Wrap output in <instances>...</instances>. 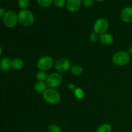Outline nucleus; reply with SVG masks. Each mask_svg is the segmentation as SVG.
Returning a JSON list of instances; mask_svg holds the SVG:
<instances>
[{
	"instance_id": "nucleus-3",
	"label": "nucleus",
	"mask_w": 132,
	"mask_h": 132,
	"mask_svg": "<svg viewBox=\"0 0 132 132\" xmlns=\"http://www.w3.org/2000/svg\"><path fill=\"white\" fill-rule=\"evenodd\" d=\"M112 61L118 67H125L130 63V55L127 52L120 50L113 54Z\"/></svg>"
},
{
	"instance_id": "nucleus-24",
	"label": "nucleus",
	"mask_w": 132,
	"mask_h": 132,
	"mask_svg": "<svg viewBox=\"0 0 132 132\" xmlns=\"http://www.w3.org/2000/svg\"><path fill=\"white\" fill-rule=\"evenodd\" d=\"M82 5L85 7H91L94 5V0H81Z\"/></svg>"
},
{
	"instance_id": "nucleus-12",
	"label": "nucleus",
	"mask_w": 132,
	"mask_h": 132,
	"mask_svg": "<svg viewBox=\"0 0 132 132\" xmlns=\"http://www.w3.org/2000/svg\"><path fill=\"white\" fill-rule=\"evenodd\" d=\"M12 59L9 57H3L0 61V69L3 72H8L11 67Z\"/></svg>"
},
{
	"instance_id": "nucleus-30",
	"label": "nucleus",
	"mask_w": 132,
	"mask_h": 132,
	"mask_svg": "<svg viewBox=\"0 0 132 132\" xmlns=\"http://www.w3.org/2000/svg\"><path fill=\"white\" fill-rule=\"evenodd\" d=\"M131 109H132V104H131Z\"/></svg>"
},
{
	"instance_id": "nucleus-13",
	"label": "nucleus",
	"mask_w": 132,
	"mask_h": 132,
	"mask_svg": "<svg viewBox=\"0 0 132 132\" xmlns=\"http://www.w3.org/2000/svg\"><path fill=\"white\" fill-rule=\"evenodd\" d=\"M47 88L48 86L46 82L37 81L34 85V90L38 94H43Z\"/></svg>"
},
{
	"instance_id": "nucleus-22",
	"label": "nucleus",
	"mask_w": 132,
	"mask_h": 132,
	"mask_svg": "<svg viewBox=\"0 0 132 132\" xmlns=\"http://www.w3.org/2000/svg\"><path fill=\"white\" fill-rule=\"evenodd\" d=\"M53 3L58 9H62L67 4V1L66 0H54Z\"/></svg>"
},
{
	"instance_id": "nucleus-29",
	"label": "nucleus",
	"mask_w": 132,
	"mask_h": 132,
	"mask_svg": "<svg viewBox=\"0 0 132 132\" xmlns=\"http://www.w3.org/2000/svg\"><path fill=\"white\" fill-rule=\"evenodd\" d=\"M94 1H96V2H98V3H101V2H103L104 0H94Z\"/></svg>"
},
{
	"instance_id": "nucleus-8",
	"label": "nucleus",
	"mask_w": 132,
	"mask_h": 132,
	"mask_svg": "<svg viewBox=\"0 0 132 132\" xmlns=\"http://www.w3.org/2000/svg\"><path fill=\"white\" fill-rule=\"evenodd\" d=\"M71 63L68 59L62 58L54 63V68L58 73H64L71 68Z\"/></svg>"
},
{
	"instance_id": "nucleus-21",
	"label": "nucleus",
	"mask_w": 132,
	"mask_h": 132,
	"mask_svg": "<svg viewBox=\"0 0 132 132\" xmlns=\"http://www.w3.org/2000/svg\"><path fill=\"white\" fill-rule=\"evenodd\" d=\"M47 132H62L61 128L58 125L53 124L48 127Z\"/></svg>"
},
{
	"instance_id": "nucleus-1",
	"label": "nucleus",
	"mask_w": 132,
	"mask_h": 132,
	"mask_svg": "<svg viewBox=\"0 0 132 132\" xmlns=\"http://www.w3.org/2000/svg\"><path fill=\"white\" fill-rule=\"evenodd\" d=\"M43 97L46 103L51 105H55L61 101V95L55 88H48L43 94Z\"/></svg>"
},
{
	"instance_id": "nucleus-16",
	"label": "nucleus",
	"mask_w": 132,
	"mask_h": 132,
	"mask_svg": "<svg viewBox=\"0 0 132 132\" xmlns=\"http://www.w3.org/2000/svg\"><path fill=\"white\" fill-rule=\"evenodd\" d=\"M112 128L110 125L108 123H104L98 127L97 132H112Z\"/></svg>"
},
{
	"instance_id": "nucleus-27",
	"label": "nucleus",
	"mask_w": 132,
	"mask_h": 132,
	"mask_svg": "<svg viewBox=\"0 0 132 132\" xmlns=\"http://www.w3.org/2000/svg\"><path fill=\"white\" fill-rule=\"evenodd\" d=\"M128 54H130V55H132V45H131V46H130V48H128Z\"/></svg>"
},
{
	"instance_id": "nucleus-19",
	"label": "nucleus",
	"mask_w": 132,
	"mask_h": 132,
	"mask_svg": "<svg viewBox=\"0 0 132 132\" xmlns=\"http://www.w3.org/2000/svg\"><path fill=\"white\" fill-rule=\"evenodd\" d=\"M73 94H74L75 97L79 100H81L85 97V92H84L83 90H82L80 88H76V90L73 91Z\"/></svg>"
},
{
	"instance_id": "nucleus-6",
	"label": "nucleus",
	"mask_w": 132,
	"mask_h": 132,
	"mask_svg": "<svg viewBox=\"0 0 132 132\" xmlns=\"http://www.w3.org/2000/svg\"><path fill=\"white\" fill-rule=\"evenodd\" d=\"M109 22L105 18H99L94 22L93 28L94 32H96L99 35H102L106 33L109 28Z\"/></svg>"
},
{
	"instance_id": "nucleus-9",
	"label": "nucleus",
	"mask_w": 132,
	"mask_h": 132,
	"mask_svg": "<svg viewBox=\"0 0 132 132\" xmlns=\"http://www.w3.org/2000/svg\"><path fill=\"white\" fill-rule=\"evenodd\" d=\"M120 18L122 21L125 23H130L132 21V6H126L121 12Z\"/></svg>"
},
{
	"instance_id": "nucleus-17",
	"label": "nucleus",
	"mask_w": 132,
	"mask_h": 132,
	"mask_svg": "<svg viewBox=\"0 0 132 132\" xmlns=\"http://www.w3.org/2000/svg\"><path fill=\"white\" fill-rule=\"evenodd\" d=\"M48 74L45 71L39 70L36 73V77L37 81H43V82H46V79L48 78Z\"/></svg>"
},
{
	"instance_id": "nucleus-26",
	"label": "nucleus",
	"mask_w": 132,
	"mask_h": 132,
	"mask_svg": "<svg viewBox=\"0 0 132 132\" xmlns=\"http://www.w3.org/2000/svg\"><path fill=\"white\" fill-rule=\"evenodd\" d=\"M6 11L3 7H0V18H3L5 15Z\"/></svg>"
},
{
	"instance_id": "nucleus-2",
	"label": "nucleus",
	"mask_w": 132,
	"mask_h": 132,
	"mask_svg": "<svg viewBox=\"0 0 132 132\" xmlns=\"http://www.w3.org/2000/svg\"><path fill=\"white\" fill-rule=\"evenodd\" d=\"M18 23L23 27H28L32 25L34 22V15L30 10H21L18 14Z\"/></svg>"
},
{
	"instance_id": "nucleus-11",
	"label": "nucleus",
	"mask_w": 132,
	"mask_h": 132,
	"mask_svg": "<svg viewBox=\"0 0 132 132\" xmlns=\"http://www.w3.org/2000/svg\"><path fill=\"white\" fill-rule=\"evenodd\" d=\"M114 41L113 36L111 34L104 33L103 34L100 35L99 37V41L103 45L106 46H110L112 45Z\"/></svg>"
},
{
	"instance_id": "nucleus-25",
	"label": "nucleus",
	"mask_w": 132,
	"mask_h": 132,
	"mask_svg": "<svg viewBox=\"0 0 132 132\" xmlns=\"http://www.w3.org/2000/svg\"><path fill=\"white\" fill-rule=\"evenodd\" d=\"M68 88L70 89V90H73V91H74V90H76V85H75L74 84H73V83H72V82H71V83L68 84Z\"/></svg>"
},
{
	"instance_id": "nucleus-28",
	"label": "nucleus",
	"mask_w": 132,
	"mask_h": 132,
	"mask_svg": "<svg viewBox=\"0 0 132 132\" xmlns=\"http://www.w3.org/2000/svg\"><path fill=\"white\" fill-rule=\"evenodd\" d=\"M2 53H3V49H2V48H1V46H0V56L1 55Z\"/></svg>"
},
{
	"instance_id": "nucleus-4",
	"label": "nucleus",
	"mask_w": 132,
	"mask_h": 132,
	"mask_svg": "<svg viewBox=\"0 0 132 132\" xmlns=\"http://www.w3.org/2000/svg\"><path fill=\"white\" fill-rule=\"evenodd\" d=\"M3 22L7 28H14L18 23V14L13 10H8L3 17Z\"/></svg>"
},
{
	"instance_id": "nucleus-10",
	"label": "nucleus",
	"mask_w": 132,
	"mask_h": 132,
	"mask_svg": "<svg viewBox=\"0 0 132 132\" xmlns=\"http://www.w3.org/2000/svg\"><path fill=\"white\" fill-rule=\"evenodd\" d=\"M67 8L70 12H77L80 10L82 5L81 0H67Z\"/></svg>"
},
{
	"instance_id": "nucleus-14",
	"label": "nucleus",
	"mask_w": 132,
	"mask_h": 132,
	"mask_svg": "<svg viewBox=\"0 0 132 132\" xmlns=\"http://www.w3.org/2000/svg\"><path fill=\"white\" fill-rule=\"evenodd\" d=\"M24 63L22 59H18V58H15V59H12L11 61V67L14 70H21L24 68Z\"/></svg>"
},
{
	"instance_id": "nucleus-20",
	"label": "nucleus",
	"mask_w": 132,
	"mask_h": 132,
	"mask_svg": "<svg viewBox=\"0 0 132 132\" xmlns=\"http://www.w3.org/2000/svg\"><path fill=\"white\" fill-rule=\"evenodd\" d=\"M37 4L43 8H48L51 6L54 0H37Z\"/></svg>"
},
{
	"instance_id": "nucleus-18",
	"label": "nucleus",
	"mask_w": 132,
	"mask_h": 132,
	"mask_svg": "<svg viewBox=\"0 0 132 132\" xmlns=\"http://www.w3.org/2000/svg\"><path fill=\"white\" fill-rule=\"evenodd\" d=\"M18 6L22 10H26L29 8L30 5V0H18Z\"/></svg>"
},
{
	"instance_id": "nucleus-31",
	"label": "nucleus",
	"mask_w": 132,
	"mask_h": 132,
	"mask_svg": "<svg viewBox=\"0 0 132 132\" xmlns=\"http://www.w3.org/2000/svg\"><path fill=\"white\" fill-rule=\"evenodd\" d=\"M1 1V0H0V1Z\"/></svg>"
},
{
	"instance_id": "nucleus-7",
	"label": "nucleus",
	"mask_w": 132,
	"mask_h": 132,
	"mask_svg": "<svg viewBox=\"0 0 132 132\" xmlns=\"http://www.w3.org/2000/svg\"><path fill=\"white\" fill-rule=\"evenodd\" d=\"M63 82V77L58 72H54L48 76L46 81V84L48 88H55L59 87Z\"/></svg>"
},
{
	"instance_id": "nucleus-23",
	"label": "nucleus",
	"mask_w": 132,
	"mask_h": 132,
	"mask_svg": "<svg viewBox=\"0 0 132 132\" xmlns=\"http://www.w3.org/2000/svg\"><path fill=\"white\" fill-rule=\"evenodd\" d=\"M100 35L97 34L96 32H93L90 35V40L92 43H96L97 41H99Z\"/></svg>"
},
{
	"instance_id": "nucleus-15",
	"label": "nucleus",
	"mask_w": 132,
	"mask_h": 132,
	"mask_svg": "<svg viewBox=\"0 0 132 132\" xmlns=\"http://www.w3.org/2000/svg\"><path fill=\"white\" fill-rule=\"evenodd\" d=\"M71 73L76 76H79L83 72V69L79 64H74L72 65L70 68Z\"/></svg>"
},
{
	"instance_id": "nucleus-5",
	"label": "nucleus",
	"mask_w": 132,
	"mask_h": 132,
	"mask_svg": "<svg viewBox=\"0 0 132 132\" xmlns=\"http://www.w3.org/2000/svg\"><path fill=\"white\" fill-rule=\"evenodd\" d=\"M54 66V59L49 55H44L40 57L37 62V67L39 70L46 71L51 69Z\"/></svg>"
}]
</instances>
